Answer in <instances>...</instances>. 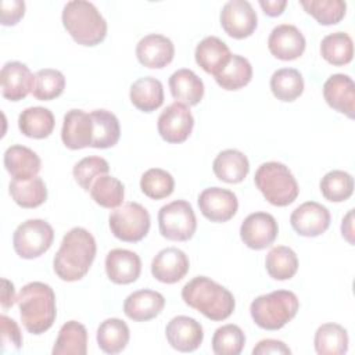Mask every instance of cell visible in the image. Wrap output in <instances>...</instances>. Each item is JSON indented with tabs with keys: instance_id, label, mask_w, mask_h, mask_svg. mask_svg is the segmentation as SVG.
I'll use <instances>...</instances> for the list:
<instances>
[{
	"instance_id": "obj_4",
	"label": "cell",
	"mask_w": 355,
	"mask_h": 355,
	"mask_svg": "<svg viewBox=\"0 0 355 355\" xmlns=\"http://www.w3.org/2000/svg\"><path fill=\"white\" fill-rule=\"evenodd\" d=\"M61 19L65 31L78 44L97 46L107 36V22L90 1H68L62 8Z\"/></svg>"
},
{
	"instance_id": "obj_19",
	"label": "cell",
	"mask_w": 355,
	"mask_h": 355,
	"mask_svg": "<svg viewBox=\"0 0 355 355\" xmlns=\"http://www.w3.org/2000/svg\"><path fill=\"white\" fill-rule=\"evenodd\" d=\"M187 255L175 247L161 250L151 262V275L161 283L173 284L180 282L189 272Z\"/></svg>"
},
{
	"instance_id": "obj_49",
	"label": "cell",
	"mask_w": 355,
	"mask_h": 355,
	"mask_svg": "<svg viewBox=\"0 0 355 355\" xmlns=\"http://www.w3.org/2000/svg\"><path fill=\"white\" fill-rule=\"evenodd\" d=\"M259 6L268 17H279L284 11L287 1L286 0H259Z\"/></svg>"
},
{
	"instance_id": "obj_2",
	"label": "cell",
	"mask_w": 355,
	"mask_h": 355,
	"mask_svg": "<svg viewBox=\"0 0 355 355\" xmlns=\"http://www.w3.org/2000/svg\"><path fill=\"white\" fill-rule=\"evenodd\" d=\"M182 300L214 322L227 319L236 306L233 294L207 276H196L186 283L182 288Z\"/></svg>"
},
{
	"instance_id": "obj_17",
	"label": "cell",
	"mask_w": 355,
	"mask_h": 355,
	"mask_svg": "<svg viewBox=\"0 0 355 355\" xmlns=\"http://www.w3.org/2000/svg\"><path fill=\"white\" fill-rule=\"evenodd\" d=\"M175 46L172 40L159 33H150L141 37L136 46L137 61L147 68L161 69L172 62Z\"/></svg>"
},
{
	"instance_id": "obj_43",
	"label": "cell",
	"mask_w": 355,
	"mask_h": 355,
	"mask_svg": "<svg viewBox=\"0 0 355 355\" xmlns=\"http://www.w3.org/2000/svg\"><path fill=\"white\" fill-rule=\"evenodd\" d=\"M245 345L244 331L233 323L220 326L212 337V351L216 355H239Z\"/></svg>"
},
{
	"instance_id": "obj_41",
	"label": "cell",
	"mask_w": 355,
	"mask_h": 355,
	"mask_svg": "<svg viewBox=\"0 0 355 355\" xmlns=\"http://www.w3.org/2000/svg\"><path fill=\"white\" fill-rule=\"evenodd\" d=\"M65 87V76L61 71L53 68L39 69L35 73L32 94L36 100L50 101L62 94Z\"/></svg>"
},
{
	"instance_id": "obj_39",
	"label": "cell",
	"mask_w": 355,
	"mask_h": 355,
	"mask_svg": "<svg viewBox=\"0 0 355 355\" xmlns=\"http://www.w3.org/2000/svg\"><path fill=\"white\" fill-rule=\"evenodd\" d=\"M90 196L96 204L103 208L115 209L122 205L125 197V187L121 180L114 176L103 175L97 178L90 189Z\"/></svg>"
},
{
	"instance_id": "obj_10",
	"label": "cell",
	"mask_w": 355,
	"mask_h": 355,
	"mask_svg": "<svg viewBox=\"0 0 355 355\" xmlns=\"http://www.w3.org/2000/svg\"><path fill=\"white\" fill-rule=\"evenodd\" d=\"M194 118L190 108L179 101L169 104L158 116L157 128L159 136L168 143H183L191 135Z\"/></svg>"
},
{
	"instance_id": "obj_6",
	"label": "cell",
	"mask_w": 355,
	"mask_h": 355,
	"mask_svg": "<svg viewBox=\"0 0 355 355\" xmlns=\"http://www.w3.org/2000/svg\"><path fill=\"white\" fill-rule=\"evenodd\" d=\"M254 183L265 200L276 207L290 205L300 193L298 183L291 171L277 161L259 165L255 171Z\"/></svg>"
},
{
	"instance_id": "obj_46",
	"label": "cell",
	"mask_w": 355,
	"mask_h": 355,
	"mask_svg": "<svg viewBox=\"0 0 355 355\" xmlns=\"http://www.w3.org/2000/svg\"><path fill=\"white\" fill-rule=\"evenodd\" d=\"M0 327H1V349L6 351L8 347L12 349H19L22 347V334L17 322L6 315H1Z\"/></svg>"
},
{
	"instance_id": "obj_13",
	"label": "cell",
	"mask_w": 355,
	"mask_h": 355,
	"mask_svg": "<svg viewBox=\"0 0 355 355\" xmlns=\"http://www.w3.org/2000/svg\"><path fill=\"white\" fill-rule=\"evenodd\" d=\"M198 208L201 214L211 222L230 220L239 208L236 194L222 187H208L198 196Z\"/></svg>"
},
{
	"instance_id": "obj_45",
	"label": "cell",
	"mask_w": 355,
	"mask_h": 355,
	"mask_svg": "<svg viewBox=\"0 0 355 355\" xmlns=\"http://www.w3.org/2000/svg\"><path fill=\"white\" fill-rule=\"evenodd\" d=\"M108 171H110V165L103 157L90 155V157H85L79 162H76L72 173H73V179L76 180V183L85 191H90L93 182L103 175H107Z\"/></svg>"
},
{
	"instance_id": "obj_9",
	"label": "cell",
	"mask_w": 355,
	"mask_h": 355,
	"mask_svg": "<svg viewBox=\"0 0 355 355\" xmlns=\"http://www.w3.org/2000/svg\"><path fill=\"white\" fill-rule=\"evenodd\" d=\"M54 230L43 219H28L12 234V247L18 257L33 259L43 255L53 244Z\"/></svg>"
},
{
	"instance_id": "obj_38",
	"label": "cell",
	"mask_w": 355,
	"mask_h": 355,
	"mask_svg": "<svg viewBox=\"0 0 355 355\" xmlns=\"http://www.w3.org/2000/svg\"><path fill=\"white\" fill-rule=\"evenodd\" d=\"M265 268L272 279L288 280L298 270L297 254L290 247L276 245L268 252L265 258Z\"/></svg>"
},
{
	"instance_id": "obj_47",
	"label": "cell",
	"mask_w": 355,
	"mask_h": 355,
	"mask_svg": "<svg viewBox=\"0 0 355 355\" xmlns=\"http://www.w3.org/2000/svg\"><path fill=\"white\" fill-rule=\"evenodd\" d=\"M25 14V3L21 0L1 1V25L12 26L19 22Z\"/></svg>"
},
{
	"instance_id": "obj_48",
	"label": "cell",
	"mask_w": 355,
	"mask_h": 355,
	"mask_svg": "<svg viewBox=\"0 0 355 355\" xmlns=\"http://www.w3.org/2000/svg\"><path fill=\"white\" fill-rule=\"evenodd\" d=\"M254 355H269V354H282V355H290L291 349L280 340L275 338H266L261 340L252 349Z\"/></svg>"
},
{
	"instance_id": "obj_42",
	"label": "cell",
	"mask_w": 355,
	"mask_h": 355,
	"mask_svg": "<svg viewBox=\"0 0 355 355\" xmlns=\"http://www.w3.org/2000/svg\"><path fill=\"white\" fill-rule=\"evenodd\" d=\"M300 4L320 25L338 24L347 10L345 1L341 0H301Z\"/></svg>"
},
{
	"instance_id": "obj_35",
	"label": "cell",
	"mask_w": 355,
	"mask_h": 355,
	"mask_svg": "<svg viewBox=\"0 0 355 355\" xmlns=\"http://www.w3.org/2000/svg\"><path fill=\"white\" fill-rule=\"evenodd\" d=\"M10 196L22 208H36L47 200L46 183L39 176L28 180L12 179L10 183Z\"/></svg>"
},
{
	"instance_id": "obj_5",
	"label": "cell",
	"mask_w": 355,
	"mask_h": 355,
	"mask_svg": "<svg viewBox=\"0 0 355 355\" xmlns=\"http://www.w3.org/2000/svg\"><path fill=\"white\" fill-rule=\"evenodd\" d=\"M300 301L293 291L276 290L257 297L250 305L254 323L265 330L284 327L298 312Z\"/></svg>"
},
{
	"instance_id": "obj_16",
	"label": "cell",
	"mask_w": 355,
	"mask_h": 355,
	"mask_svg": "<svg viewBox=\"0 0 355 355\" xmlns=\"http://www.w3.org/2000/svg\"><path fill=\"white\" fill-rule=\"evenodd\" d=\"M165 336L173 349L179 352H191L201 345L204 330L196 319L179 315L169 320L165 329Z\"/></svg>"
},
{
	"instance_id": "obj_7",
	"label": "cell",
	"mask_w": 355,
	"mask_h": 355,
	"mask_svg": "<svg viewBox=\"0 0 355 355\" xmlns=\"http://www.w3.org/2000/svg\"><path fill=\"white\" fill-rule=\"evenodd\" d=\"M111 233L122 241L137 243L150 230V214L139 202H125L115 208L108 218Z\"/></svg>"
},
{
	"instance_id": "obj_51",
	"label": "cell",
	"mask_w": 355,
	"mask_h": 355,
	"mask_svg": "<svg viewBox=\"0 0 355 355\" xmlns=\"http://www.w3.org/2000/svg\"><path fill=\"white\" fill-rule=\"evenodd\" d=\"M354 209H349L348 214L343 218L341 234L352 245L354 244Z\"/></svg>"
},
{
	"instance_id": "obj_37",
	"label": "cell",
	"mask_w": 355,
	"mask_h": 355,
	"mask_svg": "<svg viewBox=\"0 0 355 355\" xmlns=\"http://www.w3.org/2000/svg\"><path fill=\"white\" fill-rule=\"evenodd\" d=\"M320 54L331 65H347L354 57V42L345 32L329 33L322 39Z\"/></svg>"
},
{
	"instance_id": "obj_28",
	"label": "cell",
	"mask_w": 355,
	"mask_h": 355,
	"mask_svg": "<svg viewBox=\"0 0 355 355\" xmlns=\"http://www.w3.org/2000/svg\"><path fill=\"white\" fill-rule=\"evenodd\" d=\"M129 97L137 110L153 112L164 103V86L157 78L144 76L132 83Z\"/></svg>"
},
{
	"instance_id": "obj_50",
	"label": "cell",
	"mask_w": 355,
	"mask_h": 355,
	"mask_svg": "<svg viewBox=\"0 0 355 355\" xmlns=\"http://www.w3.org/2000/svg\"><path fill=\"white\" fill-rule=\"evenodd\" d=\"M1 283H3V288H1V308L3 309H8L17 301L14 284L10 280H7V279H3Z\"/></svg>"
},
{
	"instance_id": "obj_24",
	"label": "cell",
	"mask_w": 355,
	"mask_h": 355,
	"mask_svg": "<svg viewBox=\"0 0 355 355\" xmlns=\"http://www.w3.org/2000/svg\"><path fill=\"white\" fill-rule=\"evenodd\" d=\"M4 166L15 180H28L37 176L42 161L39 155L29 147L14 144L4 153Z\"/></svg>"
},
{
	"instance_id": "obj_15",
	"label": "cell",
	"mask_w": 355,
	"mask_h": 355,
	"mask_svg": "<svg viewBox=\"0 0 355 355\" xmlns=\"http://www.w3.org/2000/svg\"><path fill=\"white\" fill-rule=\"evenodd\" d=\"M305 37L301 31L290 24H280L275 26L268 39V49L270 54L282 61H293L305 51Z\"/></svg>"
},
{
	"instance_id": "obj_34",
	"label": "cell",
	"mask_w": 355,
	"mask_h": 355,
	"mask_svg": "<svg viewBox=\"0 0 355 355\" xmlns=\"http://www.w3.org/2000/svg\"><path fill=\"white\" fill-rule=\"evenodd\" d=\"M319 355H343L348 351V333L337 323H324L318 327L313 338Z\"/></svg>"
},
{
	"instance_id": "obj_40",
	"label": "cell",
	"mask_w": 355,
	"mask_h": 355,
	"mask_svg": "<svg viewBox=\"0 0 355 355\" xmlns=\"http://www.w3.org/2000/svg\"><path fill=\"white\" fill-rule=\"evenodd\" d=\"M322 196L331 202H343L354 193V178L344 171H330L320 180Z\"/></svg>"
},
{
	"instance_id": "obj_30",
	"label": "cell",
	"mask_w": 355,
	"mask_h": 355,
	"mask_svg": "<svg viewBox=\"0 0 355 355\" xmlns=\"http://www.w3.org/2000/svg\"><path fill=\"white\" fill-rule=\"evenodd\" d=\"M55 121L49 108L29 107L18 116V128L21 133L31 139H46L53 133Z\"/></svg>"
},
{
	"instance_id": "obj_29",
	"label": "cell",
	"mask_w": 355,
	"mask_h": 355,
	"mask_svg": "<svg viewBox=\"0 0 355 355\" xmlns=\"http://www.w3.org/2000/svg\"><path fill=\"white\" fill-rule=\"evenodd\" d=\"M87 352V330L76 322L64 323L58 331L57 340L51 349L53 355H86Z\"/></svg>"
},
{
	"instance_id": "obj_20",
	"label": "cell",
	"mask_w": 355,
	"mask_h": 355,
	"mask_svg": "<svg viewBox=\"0 0 355 355\" xmlns=\"http://www.w3.org/2000/svg\"><path fill=\"white\" fill-rule=\"evenodd\" d=\"M35 75L31 69L19 61H8L3 65L0 72L1 94L10 101H19L25 98L33 89Z\"/></svg>"
},
{
	"instance_id": "obj_21",
	"label": "cell",
	"mask_w": 355,
	"mask_h": 355,
	"mask_svg": "<svg viewBox=\"0 0 355 355\" xmlns=\"http://www.w3.org/2000/svg\"><path fill=\"white\" fill-rule=\"evenodd\" d=\"M326 103L340 114L354 119L355 116V83L344 73L331 75L323 85Z\"/></svg>"
},
{
	"instance_id": "obj_14",
	"label": "cell",
	"mask_w": 355,
	"mask_h": 355,
	"mask_svg": "<svg viewBox=\"0 0 355 355\" xmlns=\"http://www.w3.org/2000/svg\"><path fill=\"white\" fill-rule=\"evenodd\" d=\"M329 209L316 202L306 201L297 207L290 215L291 227L297 234L304 237H316L323 234L330 226Z\"/></svg>"
},
{
	"instance_id": "obj_11",
	"label": "cell",
	"mask_w": 355,
	"mask_h": 355,
	"mask_svg": "<svg viewBox=\"0 0 355 355\" xmlns=\"http://www.w3.org/2000/svg\"><path fill=\"white\" fill-rule=\"evenodd\" d=\"M220 25L233 39H245L254 33L258 17L247 0H230L220 11Z\"/></svg>"
},
{
	"instance_id": "obj_1",
	"label": "cell",
	"mask_w": 355,
	"mask_h": 355,
	"mask_svg": "<svg viewBox=\"0 0 355 355\" xmlns=\"http://www.w3.org/2000/svg\"><path fill=\"white\" fill-rule=\"evenodd\" d=\"M96 251L93 234L85 227H72L62 237L53 259V269L61 280L78 282L87 275Z\"/></svg>"
},
{
	"instance_id": "obj_18",
	"label": "cell",
	"mask_w": 355,
	"mask_h": 355,
	"mask_svg": "<svg viewBox=\"0 0 355 355\" xmlns=\"http://www.w3.org/2000/svg\"><path fill=\"white\" fill-rule=\"evenodd\" d=\"M61 140L69 150L92 147L93 119L90 112L87 114L82 110H69L64 115Z\"/></svg>"
},
{
	"instance_id": "obj_33",
	"label": "cell",
	"mask_w": 355,
	"mask_h": 355,
	"mask_svg": "<svg viewBox=\"0 0 355 355\" xmlns=\"http://www.w3.org/2000/svg\"><path fill=\"white\" fill-rule=\"evenodd\" d=\"M93 119V141L94 148L114 147L121 136L118 118L107 110H94L90 112Z\"/></svg>"
},
{
	"instance_id": "obj_22",
	"label": "cell",
	"mask_w": 355,
	"mask_h": 355,
	"mask_svg": "<svg viewBox=\"0 0 355 355\" xmlns=\"http://www.w3.org/2000/svg\"><path fill=\"white\" fill-rule=\"evenodd\" d=\"M141 272L140 257L125 248H114L105 257V273L115 284H130Z\"/></svg>"
},
{
	"instance_id": "obj_8",
	"label": "cell",
	"mask_w": 355,
	"mask_h": 355,
	"mask_svg": "<svg viewBox=\"0 0 355 355\" xmlns=\"http://www.w3.org/2000/svg\"><path fill=\"white\" fill-rule=\"evenodd\" d=\"M158 226L162 237L172 241L190 240L197 229L193 207L184 200H175L158 211Z\"/></svg>"
},
{
	"instance_id": "obj_32",
	"label": "cell",
	"mask_w": 355,
	"mask_h": 355,
	"mask_svg": "<svg viewBox=\"0 0 355 355\" xmlns=\"http://www.w3.org/2000/svg\"><path fill=\"white\" fill-rule=\"evenodd\" d=\"M214 78L222 89L239 90L250 83L252 78V67L245 57L232 54L227 62Z\"/></svg>"
},
{
	"instance_id": "obj_23",
	"label": "cell",
	"mask_w": 355,
	"mask_h": 355,
	"mask_svg": "<svg viewBox=\"0 0 355 355\" xmlns=\"http://www.w3.org/2000/svg\"><path fill=\"white\" fill-rule=\"evenodd\" d=\"M165 306V298L154 290H137L129 294L123 302L125 315L135 322H147L158 316Z\"/></svg>"
},
{
	"instance_id": "obj_36",
	"label": "cell",
	"mask_w": 355,
	"mask_h": 355,
	"mask_svg": "<svg viewBox=\"0 0 355 355\" xmlns=\"http://www.w3.org/2000/svg\"><path fill=\"white\" fill-rule=\"evenodd\" d=\"M270 90L280 101H294L304 93V78L295 68H280L270 78Z\"/></svg>"
},
{
	"instance_id": "obj_44",
	"label": "cell",
	"mask_w": 355,
	"mask_h": 355,
	"mask_svg": "<svg viewBox=\"0 0 355 355\" xmlns=\"http://www.w3.org/2000/svg\"><path fill=\"white\" fill-rule=\"evenodd\" d=\"M140 189L148 198L162 200L173 193L175 180L169 172L161 168H151L141 175Z\"/></svg>"
},
{
	"instance_id": "obj_12",
	"label": "cell",
	"mask_w": 355,
	"mask_h": 355,
	"mask_svg": "<svg viewBox=\"0 0 355 355\" xmlns=\"http://www.w3.org/2000/svg\"><path fill=\"white\" fill-rule=\"evenodd\" d=\"M279 233L276 219L268 212L250 214L240 226V237L251 250H263L273 244Z\"/></svg>"
},
{
	"instance_id": "obj_3",
	"label": "cell",
	"mask_w": 355,
	"mask_h": 355,
	"mask_svg": "<svg viewBox=\"0 0 355 355\" xmlns=\"http://www.w3.org/2000/svg\"><path fill=\"white\" fill-rule=\"evenodd\" d=\"M19 316L28 333L39 336L47 331L55 320V294L53 288L42 282L25 284L17 295Z\"/></svg>"
},
{
	"instance_id": "obj_27",
	"label": "cell",
	"mask_w": 355,
	"mask_h": 355,
	"mask_svg": "<svg viewBox=\"0 0 355 355\" xmlns=\"http://www.w3.org/2000/svg\"><path fill=\"white\" fill-rule=\"evenodd\" d=\"M232 53L227 44L216 36L204 37L196 47L194 58L196 62L211 75H216L222 67L227 62Z\"/></svg>"
},
{
	"instance_id": "obj_26",
	"label": "cell",
	"mask_w": 355,
	"mask_h": 355,
	"mask_svg": "<svg viewBox=\"0 0 355 355\" xmlns=\"http://www.w3.org/2000/svg\"><path fill=\"white\" fill-rule=\"evenodd\" d=\"M215 176L226 183H240L250 172L248 158L236 148L220 151L212 164Z\"/></svg>"
},
{
	"instance_id": "obj_25",
	"label": "cell",
	"mask_w": 355,
	"mask_h": 355,
	"mask_svg": "<svg viewBox=\"0 0 355 355\" xmlns=\"http://www.w3.org/2000/svg\"><path fill=\"white\" fill-rule=\"evenodd\" d=\"M169 89L172 97L186 105H197L204 96V83L191 69L182 68L169 76Z\"/></svg>"
},
{
	"instance_id": "obj_31",
	"label": "cell",
	"mask_w": 355,
	"mask_h": 355,
	"mask_svg": "<svg viewBox=\"0 0 355 355\" xmlns=\"http://www.w3.org/2000/svg\"><path fill=\"white\" fill-rule=\"evenodd\" d=\"M129 337L128 324L118 318H110L101 322L96 336L98 348L105 354L122 352L129 343Z\"/></svg>"
}]
</instances>
